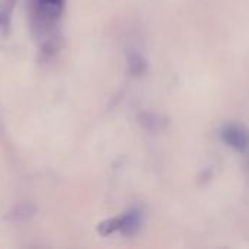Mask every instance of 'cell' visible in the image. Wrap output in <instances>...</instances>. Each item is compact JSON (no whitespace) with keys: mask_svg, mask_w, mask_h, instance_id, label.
Returning <instances> with one entry per match:
<instances>
[{"mask_svg":"<svg viewBox=\"0 0 249 249\" xmlns=\"http://www.w3.org/2000/svg\"><path fill=\"white\" fill-rule=\"evenodd\" d=\"M223 140L233 149L244 152L249 147V134L247 130L238 125H229L223 130Z\"/></svg>","mask_w":249,"mask_h":249,"instance_id":"obj_3","label":"cell"},{"mask_svg":"<svg viewBox=\"0 0 249 249\" xmlns=\"http://www.w3.org/2000/svg\"><path fill=\"white\" fill-rule=\"evenodd\" d=\"M35 216H36V207L34 204L19 203L7 212L6 219L12 223H26Z\"/></svg>","mask_w":249,"mask_h":249,"instance_id":"obj_4","label":"cell"},{"mask_svg":"<svg viewBox=\"0 0 249 249\" xmlns=\"http://www.w3.org/2000/svg\"><path fill=\"white\" fill-rule=\"evenodd\" d=\"M128 61H130V69H131V71H134V73H142V71L144 70V67H146L144 60H143L139 54H133V55L128 58Z\"/></svg>","mask_w":249,"mask_h":249,"instance_id":"obj_6","label":"cell"},{"mask_svg":"<svg viewBox=\"0 0 249 249\" xmlns=\"http://www.w3.org/2000/svg\"><path fill=\"white\" fill-rule=\"evenodd\" d=\"M66 9V0H31V15L38 29V35L44 36L47 48L55 45L54 28Z\"/></svg>","mask_w":249,"mask_h":249,"instance_id":"obj_1","label":"cell"},{"mask_svg":"<svg viewBox=\"0 0 249 249\" xmlns=\"http://www.w3.org/2000/svg\"><path fill=\"white\" fill-rule=\"evenodd\" d=\"M16 0H0V32H7Z\"/></svg>","mask_w":249,"mask_h":249,"instance_id":"obj_5","label":"cell"},{"mask_svg":"<svg viewBox=\"0 0 249 249\" xmlns=\"http://www.w3.org/2000/svg\"><path fill=\"white\" fill-rule=\"evenodd\" d=\"M6 140V128H4V124L0 118V142H4Z\"/></svg>","mask_w":249,"mask_h":249,"instance_id":"obj_7","label":"cell"},{"mask_svg":"<svg viewBox=\"0 0 249 249\" xmlns=\"http://www.w3.org/2000/svg\"><path fill=\"white\" fill-rule=\"evenodd\" d=\"M142 225V216L137 210H130L123 216L108 219L98 225V232L102 236H109L114 233L133 235Z\"/></svg>","mask_w":249,"mask_h":249,"instance_id":"obj_2","label":"cell"}]
</instances>
